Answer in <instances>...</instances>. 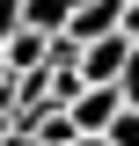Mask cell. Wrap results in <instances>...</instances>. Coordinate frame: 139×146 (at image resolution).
Wrapping results in <instances>:
<instances>
[{"label":"cell","instance_id":"1","mask_svg":"<svg viewBox=\"0 0 139 146\" xmlns=\"http://www.w3.org/2000/svg\"><path fill=\"white\" fill-rule=\"evenodd\" d=\"M66 36L73 44H103V36H124V0H81L73 7V22H66Z\"/></svg>","mask_w":139,"mask_h":146},{"label":"cell","instance_id":"2","mask_svg":"<svg viewBox=\"0 0 139 146\" xmlns=\"http://www.w3.org/2000/svg\"><path fill=\"white\" fill-rule=\"evenodd\" d=\"M124 117V95L117 88H88L81 102H73V124H81V139H110V124Z\"/></svg>","mask_w":139,"mask_h":146},{"label":"cell","instance_id":"3","mask_svg":"<svg viewBox=\"0 0 139 146\" xmlns=\"http://www.w3.org/2000/svg\"><path fill=\"white\" fill-rule=\"evenodd\" d=\"M66 22H73L66 0H22V29H37V36H66Z\"/></svg>","mask_w":139,"mask_h":146},{"label":"cell","instance_id":"4","mask_svg":"<svg viewBox=\"0 0 139 146\" xmlns=\"http://www.w3.org/2000/svg\"><path fill=\"white\" fill-rule=\"evenodd\" d=\"M22 36V0H0V51Z\"/></svg>","mask_w":139,"mask_h":146},{"label":"cell","instance_id":"5","mask_svg":"<svg viewBox=\"0 0 139 146\" xmlns=\"http://www.w3.org/2000/svg\"><path fill=\"white\" fill-rule=\"evenodd\" d=\"M110 146H139V110H124L117 124H110Z\"/></svg>","mask_w":139,"mask_h":146},{"label":"cell","instance_id":"6","mask_svg":"<svg viewBox=\"0 0 139 146\" xmlns=\"http://www.w3.org/2000/svg\"><path fill=\"white\" fill-rule=\"evenodd\" d=\"M117 95H124V110H139V44H132V66H124V80H117Z\"/></svg>","mask_w":139,"mask_h":146},{"label":"cell","instance_id":"7","mask_svg":"<svg viewBox=\"0 0 139 146\" xmlns=\"http://www.w3.org/2000/svg\"><path fill=\"white\" fill-rule=\"evenodd\" d=\"M124 36L139 44V0H124Z\"/></svg>","mask_w":139,"mask_h":146},{"label":"cell","instance_id":"8","mask_svg":"<svg viewBox=\"0 0 139 146\" xmlns=\"http://www.w3.org/2000/svg\"><path fill=\"white\" fill-rule=\"evenodd\" d=\"M0 146H44V139H37V131H22V124H15V131H7V139H0Z\"/></svg>","mask_w":139,"mask_h":146},{"label":"cell","instance_id":"9","mask_svg":"<svg viewBox=\"0 0 139 146\" xmlns=\"http://www.w3.org/2000/svg\"><path fill=\"white\" fill-rule=\"evenodd\" d=\"M73 146H110V139H73Z\"/></svg>","mask_w":139,"mask_h":146},{"label":"cell","instance_id":"10","mask_svg":"<svg viewBox=\"0 0 139 146\" xmlns=\"http://www.w3.org/2000/svg\"><path fill=\"white\" fill-rule=\"evenodd\" d=\"M0 139H7V117H0Z\"/></svg>","mask_w":139,"mask_h":146}]
</instances>
